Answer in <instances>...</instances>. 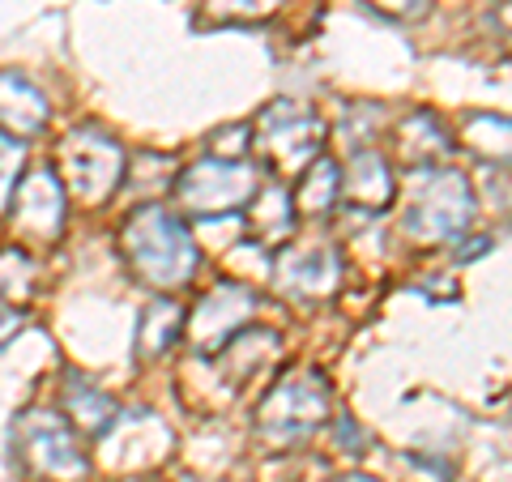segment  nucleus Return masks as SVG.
Segmentation results:
<instances>
[{"mask_svg":"<svg viewBox=\"0 0 512 482\" xmlns=\"http://www.w3.org/2000/svg\"><path fill=\"white\" fill-rule=\"evenodd\" d=\"M342 482H372V478H342Z\"/></svg>","mask_w":512,"mask_h":482,"instance_id":"nucleus-11","label":"nucleus"},{"mask_svg":"<svg viewBox=\"0 0 512 482\" xmlns=\"http://www.w3.org/2000/svg\"><path fill=\"white\" fill-rule=\"evenodd\" d=\"M13 448H18L26 470L43 482H77L86 474V457L73 431L52 410H26L13 423Z\"/></svg>","mask_w":512,"mask_h":482,"instance_id":"nucleus-2","label":"nucleus"},{"mask_svg":"<svg viewBox=\"0 0 512 482\" xmlns=\"http://www.w3.org/2000/svg\"><path fill=\"white\" fill-rule=\"evenodd\" d=\"M124 252L141 269V278H150L158 286H180L184 278H192V265H197L192 239L163 210L133 214V222L124 231Z\"/></svg>","mask_w":512,"mask_h":482,"instance_id":"nucleus-1","label":"nucleus"},{"mask_svg":"<svg viewBox=\"0 0 512 482\" xmlns=\"http://www.w3.org/2000/svg\"><path fill=\"white\" fill-rule=\"evenodd\" d=\"M175 325H180V312H175V303H150L146 325H141V337L154 333V342H146V350H141V355H163V350L171 346L167 337H171Z\"/></svg>","mask_w":512,"mask_h":482,"instance_id":"nucleus-9","label":"nucleus"},{"mask_svg":"<svg viewBox=\"0 0 512 482\" xmlns=\"http://www.w3.org/2000/svg\"><path fill=\"white\" fill-rule=\"evenodd\" d=\"M22 163H26V146L18 137L0 133V210L13 201V188L22 180Z\"/></svg>","mask_w":512,"mask_h":482,"instance_id":"nucleus-8","label":"nucleus"},{"mask_svg":"<svg viewBox=\"0 0 512 482\" xmlns=\"http://www.w3.org/2000/svg\"><path fill=\"white\" fill-rule=\"evenodd\" d=\"M69 410H73V419L82 423L86 431H99L111 419V401L103 393H94V389H82L77 380L69 384Z\"/></svg>","mask_w":512,"mask_h":482,"instance_id":"nucleus-7","label":"nucleus"},{"mask_svg":"<svg viewBox=\"0 0 512 482\" xmlns=\"http://www.w3.org/2000/svg\"><path fill=\"white\" fill-rule=\"evenodd\" d=\"M22 329H26V312L22 308H9V303H0V350H5Z\"/></svg>","mask_w":512,"mask_h":482,"instance_id":"nucleus-10","label":"nucleus"},{"mask_svg":"<svg viewBox=\"0 0 512 482\" xmlns=\"http://www.w3.org/2000/svg\"><path fill=\"white\" fill-rule=\"evenodd\" d=\"M47 124V99L39 86H30L26 77L0 69V128L18 137H35Z\"/></svg>","mask_w":512,"mask_h":482,"instance_id":"nucleus-5","label":"nucleus"},{"mask_svg":"<svg viewBox=\"0 0 512 482\" xmlns=\"http://www.w3.org/2000/svg\"><path fill=\"white\" fill-rule=\"evenodd\" d=\"M13 231H22L35 244L56 239L64 227V197H60V180L52 171H26L18 188H13Z\"/></svg>","mask_w":512,"mask_h":482,"instance_id":"nucleus-4","label":"nucleus"},{"mask_svg":"<svg viewBox=\"0 0 512 482\" xmlns=\"http://www.w3.org/2000/svg\"><path fill=\"white\" fill-rule=\"evenodd\" d=\"M244 192H248V175L218 163H205L184 180V201L192 210H222V205H235Z\"/></svg>","mask_w":512,"mask_h":482,"instance_id":"nucleus-6","label":"nucleus"},{"mask_svg":"<svg viewBox=\"0 0 512 482\" xmlns=\"http://www.w3.org/2000/svg\"><path fill=\"white\" fill-rule=\"evenodd\" d=\"M120 167H124V154L116 141H107L103 133H73L69 141L60 146V171L69 188L86 201H103L111 188L120 184Z\"/></svg>","mask_w":512,"mask_h":482,"instance_id":"nucleus-3","label":"nucleus"}]
</instances>
